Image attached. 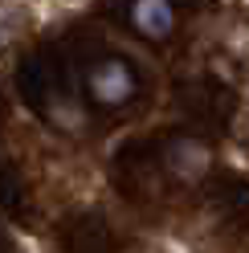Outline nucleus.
I'll return each instance as SVG.
<instances>
[{
    "instance_id": "obj_1",
    "label": "nucleus",
    "mask_w": 249,
    "mask_h": 253,
    "mask_svg": "<svg viewBox=\"0 0 249 253\" xmlns=\"http://www.w3.org/2000/svg\"><path fill=\"white\" fill-rule=\"evenodd\" d=\"M86 86H90V98L102 102V106H123L135 94V70L127 66V61H119V57H106L98 61L94 70H90L86 78Z\"/></svg>"
},
{
    "instance_id": "obj_4",
    "label": "nucleus",
    "mask_w": 249,
    "mask_h": 253,
    "mask_svg": "<svg viewBox=\"0 0 249 253\" xmlns=\"http://www.w3.org/2000/svg\"><path fill=\"white\" fill-rule=\"evenodd\" d=\"M53 123L70 126V131H82V126H86V115H82V106H70V102H53Z\"/></svg>"
},
{
    "instance_id": "obj_3",
    "label": "nucleus",
    "mask_w": 249,
    "mask_h": 253,
    "mask_svg": "<svg viewBox=\"0 0 249 253\" xmlns=\"http://www.w3.org/2000/svg\"><path fill=\"white\" fill-rule=\"evenodd\" d=\"M21 33V8H12V4H0V49Z\"/></svg>"
},
{
    "instance_id": "obj_2",
    "label": "nucleus",
    "mask_w": 249,
    "mask_h": 253,
    "mask_svg": "<svg viewBox=\"0 0 249 253\" xmlns=\"http://www.w3.org/2000/svg\"><path fill=\"white\" fill-rule=\"evenodd\" d=\"M131 25L139 29L143 37H167L176 29V12H172V0H135L131 4Z\"/></svg>"
}]
</instances>
